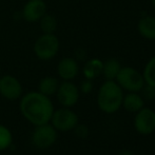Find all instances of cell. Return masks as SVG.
<instances>
[{
  "mask_svg": "<svg viewBox=\"0 0 155 155\" xmlns=\"http://www.w3.org/2000/svg\"><path fill=\"white\" fill-rule=\"evenodd\" d=\"M20 112L33 126L49 124L54 111V104L49 96L38 91H32L20 97Z\"/></svg>",
  "mask_w": 155,
  "mask_h": 155,
  "instance_id": "cell-1",
  "label": "cell"
},
{
  "mask_svg": "<svg viewBox=\"0 0 155 155\" xmlns=\"http://www.w3.org/2000/svg\"><path fill=\"white\" fill-rule=\"evenodd\" d=\"M124 90L115 80H106L97 93V106L101 112L113 114L121 108Z\"/></svg>",
  "mask_w": 155,
  "mask_h": 155,
  "instance_id": "cell-2",
  "label": "cell"
},
{
  "mask_svg": "<svg viewBox=\"0 0 155 155\" xmlns=\"http://www.w3.org/2000/svg\"><path fill=\"white\" fill-rule=\"evenodd\" d=\"M60 42L55 34H41L36 39L33 47L34 54L38 59L49 61L53 59L59 52Z\"/></svg>",
  "mask_w": 155,
  "mask_h": 155,
  "instance_id": "cell-3",
  "label": "cell"
},
{
  "mask_svg": "<svg viewBox=\"0 0 155 155\" xmlns=\"http://www.w3.org/2000/svg\"><path fill=\"white\" fill-rule=\"evenodd\" d=\"M115 81L118 84V86L123 90L135 93L140 92L146 84L143 77V73H140L132 67H121Z\"/></svg>",
  "mask_w": 155,
  "mask_h": 155,
  "instance_id": "cell-4",
  "label": "cell"
},
{
  "mask_svg": "<svg viewBox=\"0 0 155 155\" xmlns=\"http://www.w3.org/2000/svg\"><path fill=\"white\" fill-rule=\"evenodd\" d=\"M57 132L51 123L35 126L31 135L32 145L39 150L49 149L57 140Z\"/></svg>",
  "mask_w": 155,
  "mask_h": 155,
  "instance_id": "cell-5",
  "label": "cell"
},
{
  "mask_svg": "<svg viewBox=\"0 0 155 155\" xmlns=\"http://www.w3.org/2000/svg\"><path fill=\"white\" fill-rule=\"evenodd\" d=\"M50 123L59 132H69L77 126L78 116L73 110L63 107L54 111Z\"/></svg>",
  "mask_w": 155,
  "mask_h": 155,
  "instance_id": "cell-6",
  "label": "cell"
},
{
  "mask_svg": "<svg viewBox=\"0 0 155 155\" xmlns=\"http://www.w3.org/2000/svg\"><path fill=\"white\" fill-rule=\"evenodd\" d=\"M55 95L58 102L62 107L71 108L78 102L80 92L78 87L74 82H72V80H63L61 84H59Z\"/></svg>",
  "mask_w": 155,
  "mask_h": 155,
  "instance_id": "cell-7",
  "label": "cell"
},
{
  "mask_svg": "<svg viewBox=\"0 0 155 155\" xmlns=\"http://www.w3.org/2000/svg\"><path fill=\"white\" fill-rule=\"evenodd\" d=\"M134 128L140 135H150L155 131V111L143 107L135 113Z\"/></svg>",
  "mask_w": 155,
  "mask_h": 155,
  "instance_id": "cell-8",
  "label": "cell"
},
{
  "mask_svg": "<svg viewBox=\"0 0 155 155\" xmlns=\"http://www.w3.org/2000/svg\"><path fill=\"white\" fill-rule=\"evenodd\" d=\"M23 88L21 82L13 75L0 77V95L11 101L19 99L22 96Z\"/></svg>",
  "mask_w": 155,
  "mask_h": 155,
  "instance_id": "cell-9",
  "label": "cell"
},
{
  "mask_svg": "<svg viewBox=\"0 0 155 155\" xmlns=\"http://www.w3.org/2000/svg\"><path fill=\"white\" fill-rule=\"evenodd\" d=\"M47 13V3L43 0H28L21 11L22 18L28 22H38Z\"/></svg>",
  "mask_w": 155,
  "mask_h": 155,
  "instance_id": "cell-10",
  "label": "cell"
},
{
  "mask_svg": "<svg viewBox=\"0 0 155 155\" xmlns=\"http://www.w3.org/2000/svg\"><path fill=\"white\" fill-rule=\"evenodd\" d=\"M79 73V65L75 58L64 57L58 62L57 74L62 80H73Z\"/></svg>",
  "mask_w": 155,
  "mask_h": 155,
  "instance_id": "cell-11",
  "label": "cell"
},
{
  "mask_svg": "<svg viewBox=\"0 0 155 155\" xmlns=\"http://www.w3.org/2000/svg\"><path fill=\"white\" fill-rule=\"evenodd\" d=\"M137 31L143 38L148 40H155V17L143 16L137 23Z\"/></svg>",
  "mask_w": 155,
  "mask_h": 155,
  "instance_id": "cell-12",
  "label": "cell"
},
{
  "mask_svg": "<svg viewBox=\"0 0 155 155\" xmlns=\"http://www.w3.org/2000/svg\"><path fill=\"white\" fill-rule=\"evenodd\" d=\"M121 107H124V110L128 112L136 113L145 107V101H143V98L138 93L129 92L127 95L124 96Z\"/></svg>",
  "mask_w": 155,
  "mask_h": 155,
  "instance_id": "cell-13",
  "label": "cell"
},
{
  "mask_svg": "<svg viewBox=\"0 0 155 155\" xmlns=\"http://www.w3.org/2000/svg\"><path fill=\"white\" fill-rule=\"evenodd\" d=\"M102 67H104V61H101L98 58H91L84 63L82 68V74L86 79L93 80L99 75H101Z\"/></svg>",
  "mask_w": 155,
  "mask_h": 155,
  "instance_id": "cell-14",
  "label": "cell"
},
{
  "mask_svg": "<svg viewBox=\"0 0 155 155\" xmlns=\"http://www.w3.org/2000/svg\"><path fill=\"white\" fill-rule=\"evenodd\" d=\"M59 87V80L54 76H45L41 78L38 84V92L45 96L51 97L52 95H55L57 92V89Z\"/></svg>",
  "mask_w": 155,
  "mask_h": 155,
  "instance_id": "cell-15",
  "label": "cell"
},
{
  "mask_svg": "<svg viewBox=\"0 0 155 155\" xmlns=\"http://www.w3.org/2000/svg\"><path fill=\"white\" fill-rule=\"evenodd\" d=\"M120 69V62L117 59H115V58H110V59H108L107 61L104 62L101 74L104 75L106 80H115Z\"/></svg>",
  "mask_w": 155,
  "mask_h": 155,
  "instance_id": "cell-16",
  "label": "cell"
},
{
  "mask_svg": "<svg viewBox=\"0 0 155 155\" xmlns=\"http://www.w3.org/2000/svg\"><path fill=\"white\" fill-rule=\"evenodd\" d=\"M39 22V27L43 34H55L56 30H57V19L54 15L48 14L45 13L42 17L40 18Z\"/></svg>",
  "mask_w": 155,
  "mask_h": 155,
  "instance_id": "cell-17",
  "label": "cell"
},
{
  "mask_svg": "<svg viewBox=\"0 0 155 155\" xmlns=\"http://www.w3.org/2000/svg\"><path fill=\"white\" fill-rule=\"evenodd\" d=\"M143 77L145 84L155 88V56L150 58L143 68Z\"/></svg>",
  "mask_w": 155,
  "mask_h": 155,
  "instance_id": "cell-18",
  "label": "cell"
},
{
  "mask_svg": "<svg viewBox=\"0 0 155 155\" xmlns=\"http://www.w3.org/2000/svg\"><path fill=\"white\" fill-rule=\"evenodd\" d=\"M13 134L8 127L0 124V152L5 151L12 146Z\"/></svg>",
  "mask_w": 155,
  "mask_h": 155,
  "instance_id": "cell-19",
  "label": "cell"
},
{
  "mask_svg": "<svg viewBox=\"0 0 155 155\" xmlns=\"http://www.w3.org/2000/svg\"><path fill=\"white\" fill-rule=\"evenodd\" d=\"M74 132L75 135L79 138H86L89 135V128L86 124H77V126L74 128Z\"/></svg>",
  "mask_w": 155,
  "mask_h": 155,
  "instance_id": "cell-20",
  "label": "cell"
},
{
  "mask_svg": "<svg viewBox=\"0 0 155 155\" xmlns=\"http://www.w3.org/2000/svg\"><path fill=\"white\" fill-rule=\"evenodd\" d=\"M78 89H79V92L82 93V94L91 93V92H92V90H93V82H92V80H90V79L82 80Z\"/></svg>",
  "mask_w": 155,
  "mask_h": 155,
  "instance_id": "cell-21",
  "label": "cell"
},
{
  "mask_svg": "<svg viewBox=\"0 0 155 155\" xmlns=\"http://www.w3.org/2000/svg\"><path fill=\"white\" fill-rule=\"evenodd\" d=\"M141 91H143V95H145V97L148 98V99L152 100L155 98V88H153V87L145 84V87H143Z\"/></svg>",
  "mask_w": 155,
  "mask_h": 155,
  "instance_id": "cell-22",
  "label": "cell"
},
{
  "mask_svg": "<svg viewBox=\"0 0 155 155\" xmlns=\"http://www.w3.org/2000/svg\"><path fill=\"white\" fill-rule=\"evenodd\" d=\"M119 155H133L130 151H123Z\"/></svg>",
  "mask_w": 155,
  "mask_h": 155,
  "instance_id": "cell-23",
  "label": "cell"
},
{
  "mask_svg": "<svg viewBox=\"0 0 155 155\" xmlns=\"http://www.w3.org/2000/svg\"><path fill=\"white\" fill-rule=\"evenodd\" d=\"M151 4H152V6L155 8V0H151Z\"/></svg>",
  "mask_w": 155,
  "mask_h": 155,
  "instance_id": "cell-24",
  "label": "cell"
},
{
  "mask_svg": "<svg viewBox=\"0 0 155 155\" xmlns=\"http://www.w3.org/2000/svg\"><path fill=\"white\" fill-rule=\"evenodd\" d=\"M0 73H1V67H0Z\"/></svg>",
  "mask_w": 155,
  "mask_h": 155,
  "instance_id": "cell-25",
  "label": "cell"
}]
</instances>
